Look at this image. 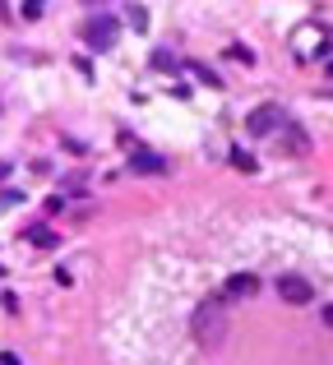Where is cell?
Segmentation results:
<instances>
[{"label":"cell","instance_id":"11","mask_svg":"<svg viewBox=\"0 0 333 365\" xmlns=\"http://www.w3.org/2000/svg\"><path fill=\"white\" fill-rule=\"evenodd\" d=\"M148 65H153L158 74H176V70H180V65H176V56H171V51H153V61H148Z\"/></svg>","mask_w":333,"mask_h":365},{"label":"cell","instance_id":"14","mask_svg":"<svg viewBox=\"0 0 333 365\" xmlns=\"http://www.w3.org/2000/svg\"><path fill=\"white\" fill-rule=\"evenodd\" d=\"M227 56H232V61H241V65H255V51H250V46H241V42L227 46Z\"/></svg>","mask_w":333,"mask_h":365},{"label":"cell","instance_id":"3","mask_svg":"<svg viewBox=\"0 0 333 365\" xmlns=\"http://www.w3.org/2000/svg\"><path fill=\"white\" fill-rule=\"evenodd\" d=\"M83 42H88L93 51H111V46L121 42V19H111V14H93L88 24H83Z\"/></svg>","mask_w":333,"mask_h":365},{"label":"cell","instance_id":"1","mask_svg":"<svg viewBox=\"0 0 333 365\" xmlns=\"http://www.w3.org/2000/svg\"><path fill=\"white\" fill-rule=\"evenodd\" d=\"M190 333H195V342L204 351L222 347V338H227V301L222 296H208V301L190 314Z\"/></svg>","mask_w":333,"mask_h":365},{"label":"cell","instance_id":"12","mask_svg":"<svg viewBox=\"0 0 333 365\" xmlns=\"http://www.w3.org/2000/svg\"><path fill=\"white\" fill-rule=\"evenodd\" d=\"M232 167H241V171H260V162H255V153L232 148Z\"/></svg>","mask_w":333,"mask_h":365},{"label":"cell","instance_id":"4","mask_svg":"<svg viewBox=\"0 0 333 365\" xmlns=\"http://www.w3.org/2000/svg\"><path fill=\"white\" fill-rule=\"evenodd\" d=\"M282 125H287V111H282L278 102H264V107H255V111H250L245 130H250L255 139H264V134H278Z\"/></svg>","mask_w":333,"mask_h":365},{"label":"cell","instance_id":"16","mask_svg":"<svg viewBox=\"0 0 333 365\" xmlns=\"http://www.w3.org/2000/svg\"><path fill=\"white\" fill-rule=\"evenodd\" d=\"M319 319H324L329 329H333V305H324V310H319Z\"/></svg>","mask_w":333,"mask_h":365},{"label":"cell","instance_id":"13","mask_svg":"<svg viewBox=\"0 0 333 365\" xmlns=\"http://www.w3.org/2000/svg\"><path fill=\"white\" fill-rule=\"evenodd\" d=\"M130 24H135V33H148V9L144 5H130Z\"/></svg>","mask_w":333,"mask_h":365},{"label":"cell","instance_id":"5","mask_svg":"<svg viewBox=\"0 0 333 365\" xmlns=\"http://www.w3.org/2000/svg\"><path fill=\"white\" fill-rule=\"evenodd\" d=\"M278 296L287 305H310V301H315V287H310L301 273H282L278 277Z\"/></svg>","mask_w":333,"mask_h":365},{"label":"cell","instance_id":"2","mask_svg":"<svg viewBox=\"0 0 333 365\" xmlns=\"http://www.w3.org/2000/svg\"><path fill=\"white\" fill-rule=\"evenodd\" d=\"M329 42H333L329 24H301V33L292 37V56L310 65V61H315V56H324V51H329Z\"/></svg>","mask_w":333,"mask_h":365},{"label":"cell","instance_id":"9","mask_svg":"<svg viewBox=\"0 0 333 365\" xmlns=\"http://www.w3.org/2000/svg\"><path fill=\"white\" fill-rule=\"evenodd\" d=\"M190 74H195V79L204 83V88H222V74L208 70V65H190Z\"/></svg>","mask_w":333,"mask_h":365},{"label":"cell","instance_id":"7","mask_svg":"<svg viewBox=\"0 0 333 365\" xmlns=\"http://www.w3.org/2000/svg\"><path fill=\"white\" fill-rule=\"evenodd\" d=\"M255 292H260V277L255 273H232L222 282V301H250Z\"/></svg>","mask_w":333,"mask_h":365},{"label":"cell","instance_id":"8","mask_svg":"<svg viewBox=\"0 0 333 365\" xmlns=\"http://www.w3.org/2000/svg\"><path fill=\"white\" fill-rule=\"evenodd\" d=\"M24 241H33V245H46V250H56V232H51V227H24Z\"/></svg>","mask_w":333,"mask_h":365},{"label":"cell","instance_id":"17","mask_svg":"<svg viewBox=\"0 0 333 365\" xmlns=\"http://www.w3.org/2000/svg\"><path fill=\"white\" fill-rule=\"evenodd\" d=\"M324 70H329V74H333V61H329V65H324Z\"/></svg>","mask_w":333,"mask_h":365},{"label":"cell","instance_id":"15","mask_svg":"<svg viewBox=\"0 0 333 365\" xmlns=\"http://www.w3.org/2000/svg\"><path fill=\"white\" fill-rule=\"evenodd\" d=\"M0 361H5V365H24V361H19V351H5Z\"/></svg>","mask_w":333,"mask_h":365},{"label":"cell","instance_id":"10","mask_svg":"<svg viewBox=\"0 0 333 365\" xmlns=\"http://www.w3.org/2000/svg\"><path fill=\"white\" fill-rule=\"evenodd\" d=\"M287 148H292V153H306V148H310V143H306V130H301L297 120H287Z\"/></svg>","mask_w":333,"mask_h":365},{"label":"cell","instance_id":"6","mask_svg":"<svg viewBox=\"0 0 333 365\" xmlns=\"http://www.w3.org/2000/svg\"><path fill=\"white\" fill-rule=\"evenodd\" d=\"M130 171H135V176H167V171H171V162L163 158V153L130 148Z\"/></svg>","mask_w":333,"mask_h":365}]
</instances>
